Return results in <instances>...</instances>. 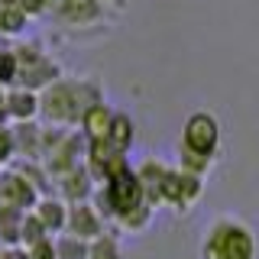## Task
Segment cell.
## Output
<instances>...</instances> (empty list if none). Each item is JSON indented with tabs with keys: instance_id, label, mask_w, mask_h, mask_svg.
I'll return each mask as SVG.
<instances>
[{
	"instance_id": "3",
	"label": "cell",
	"mask_w": 259,
	"mask_h": 259,
	"mask_svg": "<svg viewBox=\"0 0 259 259\" xmlns=\"http://www.w3.org/2000/svg\"><path fill=\"white\" fill-rule=\"evenodd\" d=\"M217 140H221L217 120L210 113H191L188 123H185V146H188V152H198L201 159H207L217 149Z\"/></svg>"
},
{
	"instance_id": "11",
	"label": "cell",
	"mask_w": 259,
	"mask_h": 259,
	"mask_svg": "<svg viewBox=\"0 0 259 259\" xmlns=\"http://www.w3.org/2000/svg\"><path fill=\"white\" fill-rule=\"evenodd\" d=\"M88 259H117V249H113L110 240H97L91 246V256H88Z\"/></svg>"
},
{
	"instance_id": "6",
	"label": "cell",
	"mask_w": 259,
	"mask_h": 259,
	"mask_svg": "<svg viewBox=\"0 0 259 259\" xmlns=\"http://www.w3.org/2000/svg\"><path fill=\"white\" fill-rule=\"evenodd\" d=\"M140 188H136V178L133 175H123L120 172V178L113 182V201H117V207L120 210H130V207H136L140 204Z\"/></svg>"
},
{
	"instance_id": "4",
	"label": "cell",
	"mask_w": 259,
	"mask_h": 259,
	"mask_svg": "<svg viewBox=\"0 0 259 259\" xmlns=\"http://www.w3.org/2000/svg\"><path fill=\"white\" fill-rule=\"evenodd\" d=\"M0 198H4V204H10V207L36 204V191H32V185L26 182V175H16V172L0 175Z\"/></svg>"
},
{
	"instance_id": "5",
	"label": "cell",
	"mask_w": 259,
	"mask_h": 259,
	"mask_svg": "<svg viewBox=\"0 0 259 259\" xmlns=\"http://www.w3.org/2000/svg\"><path fill=\"white\" fill-rule=\"evenodd\" d=\"M4 104H7V113H10V117H16V120H29L32 113L39 110L36 94H29V91H13Z\"/></svg>"
},
{
	"instance_id": "9",
	"label": "cell",
	"mask_w": 259,
	"mask_h": 259,
	"mask_svg": "<svg viewBox=\"0 0 259 259\" xmlns=\"http://www.w3.org/2000/svg\"><path fill=\"white\" fill-rule=\"evenodd\" d=\"M39 221H42L49 230H59V227L65 224L62 204H55V201H42V204H39Z\"/></svg>"
},
{
	"instance_id": "13",
	"label": "cell",
	"mask_w": 259,
	"mask_h": 259,
	"mask_svg": "<svg viewBox=\"0 0 259 259\" xmlns=\"http://www.w3.org/2000/svg\"><path fill=\"white\" fill-rule=\"evenodd\" d=\"M4 259H29V253H23V249H7V253H0Z\"/></svg>"
},
{
	"instance_id": "8",
	"label": "cell",
	"mask_w": 259,
	"mask_h": 259,
	"mask_svg": "<svg viewBox=\"0 0 259 259\" xmlns=\"http://www.w3.org/2000/svg\"><path fill=\"white\" fill-rule=\"evenodd\" d=\"M62 13H65V20H91L97 13V7H94V0H65Z\"/></svg>"
},
{
	"instance_id": "14",
	"label": "cell",
	"mask_w": 259,
	"mask_h": 259,
	"mask_svg": "<svg viewBox=\"0 0 259 259\" xmlns=\"http://www.w3.org/2000/svg\"><path fill=\"white\" fill-rule=\"evenodd\" d=\"M0 259H4V256H0Z\"/></svg>"
},
{
	"instance_id": "2",
	"label": "cell",
	"mask_w": 259,
	"mask_h": 259,
	"mask_svg": "<svg viewBox=\"0 0 259 259\" xmlns=\"http://www.w3.org/2000/svg\"><path fill=\"white\" fill-rule=\"evenodd\" d=\"M81 91H84L81 81H59V84H52L46 91L39 110H42L49 120H55V123H68V120L88 113V107H81V104H78V94Z\"/></svg>"
},
{
	"instance_id": "1",
	"label": "cell",
	"mask_w": 259,
	"mask_h": 259,
	"mask_svg": "<svg viewBox=\"0 0 259 259\" xmlns=\"http://www.w3.org/2000/svg\"><path fill=\"white\" fill-rule=\"evenodd\" d=\"M256 240L237 221H217L204 240V259H253Z\"/></svg>"
},
{
	"instance_id": "12",
	"label": "cell",
	"mask_w": 259,
	"mask_h": 259,
	"mask_svg": "<svg viewBox=\"0 0 259 259\" xmlns=\"http://www.w3.org/2000/svg\"><path fill=\"white\" fill-rule=\"evenodd\" d=\"M10 156H13V136L7 133V130H0V165H4Z\"/></svg>"
},
{
	"instance_id": "10",
	"label": "cell",
	"mask_w": 259,
	"mask_h": 259,
	"mask_svg": "<svg viewBox=\"0 0 259 259\" xmlns=\"http://www.w3.org/2000/svg\"><path fill=\"white\" fill-rule=\"evenodd\" d=\"M84 120H88V130H91L94 136H104V133H107V110H104V107H88Z\"/></svg>"
},
{
	"instance_id": "7",
	"label": "cell",
	"mask_w": 259,
	"mask_h": 259,
	"mask_svg": "<svg viewBox=\"0 0 259 259\" xmlns=\"http://www.w3.org/2000/svg\"><path fill=\"white\" fill-rule=\"evenodd\" d=\"M71 230H75L78 237H88V233L97 230V217L88 207H75L71 210Z\"/></svg>"
}]
</instances>
